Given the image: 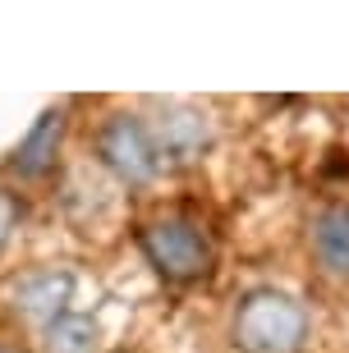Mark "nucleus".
<instances>
[{
    "label": "nucleus",
    "instance_id": "obj_1",
    "mask_svg": "<svg viewBox=\"0 0 349 353\" xmlns=\"http://www.w3.org/2000/svg\"><path fill=\"white\" fill-rule=\"evenodd\" d=\"M234 340L244 353H294L303 340V312L281 294H253L234 316Z\"/></svg>",
    "mask_w": 349,
    "mask_h": 353
},
{
    "label": "nucleus",
    "instance_id": "obj_2",
    "mask_svg": "<svg viewBox=\"0 0 349 353\" xmlns=\"http://www.w3.org/2000/svg\"><path fill=\"white\" fill-rule=\"evenodd\" d=\"M142 248L152 257V266L166 280H198L211 266V248L207 239L198 234L194 225L184 221H156L142 230Z\"/></svg>",
    "mask_w": 349,
    "mask_h": 353
},
{
    "label": "nucleus",
    "instance_id": "obj_3",
    "mask_svg": "<svg viewBox=\"0 0 349 353\" xmlns=\"http://www.w3.org/2000/svg\"><path fill=\"white\" fill-rule=\"evenodd\" d=\"M97 152L111 170L120 174L124 183H147L156 174V143L147 138L138 119L129 115H111L97 133Z\"/></svg>",
    "mask_w": 349,
    "mask_h": 353
},
{
    "label": "nucleus",
    "instance_id": "obj_4",
    "mask_svg": "<svg viewBox=\"0 0 349 353\" xmlns=\"http://www.w3.org/2000/svg\"><path fill=\"white\" fill-rule=\"evenodd\" d=\"M156 138H161V152L175 161H194L207 143V119L189 110V105H170L161 110V124H156Z\"/></svg>",
    "mask_w": 349,
    "mask_h": 353
},
{
    "label": "nucleus",
    "instance_id": "obj_5",
    "mask_svg": "<svg viewBox=\"0 0 349 353\" xmlns=\"http://www.w3.org/2000/svg\"><path fill=\"white\" fill-rule=\"evenodd\" d=\"M69 299V275L41 271L14 285V307L28 316H60V303Z\"/></svg>",
    "mask_w": 349,
    "mask_h": 353
},
{
    "label": "nucleus",
    "instance_id": "obj_6",
    "mask_svg": "<svg viewBox=\"0 0 349 353\" xmlns=\"http://www.w3.org/2000/svg\"><path fill=\"white\" fill-rule=\"evenodd\" d=\"M60 129H65L60 110H46V115L37 119V129L28 133V143L19 147V170L23 174H41L46 170L51 157H55V143H60Z\"/></svg>",
    "mask_w": 349,
    "mask_h": 353
},
{
    "label": "nucleus",
    "instance_id": "obj_7",
    "mask_svg": "<svg viewBox=\"0 0 349 353\" xmlns=\"http://www.w3.org/2000/svg\"><path fill=\"white\" fill-rule=\"evenodd\" d=\"M46 349H51V353H92V349H97V326H92V316L60 312L51 321Z\"/></svg>",
    "mask_w": 349,
    "mask_h": 353
},
{
    "label": "nucleus",
    "instance_id": "obj_8",
    "mask_svg": "<svg viewBox=\"0 0 349 353\" xmlns=\"http://www.w3.org/2000/svg\"><path fill=\"white\" fill-rule=\"evenodd\" d=\"M317 252L331 271H349V211H331L317 225Z\"/></svg>",
    "mask_w": 349,
    "mask_h": 353
},
{
    "label": "nucleus",
    "instance_id": "obj_9",
    "mask_svg": "<svg viewBox=\"0 0 349 353\" xmlns=\"http://www.w3.org/2000/svg\"><path fill=\"white\" fill-rule=\"evenodd\" d=\"M14 221H19V202L0 193V248L10 243V230H14Z\"/></svg>",
    "mask_w": 349,
    "mask_h": 353
},
{
    "label": "nucleus",
    "instance_id": "obj_10",
    "mask_svg": "<svg viewBox=\"0 0 349 353\" xmlns=\"http://www.w3.org/2000/svg\"><path fill=\"white\" fill-rule=\"evenodd\" d=\"M5 353H10V349H5Z\"/></svg>",
    "mask_w": 349,
    "mask_h": 353
}]
</instances>
